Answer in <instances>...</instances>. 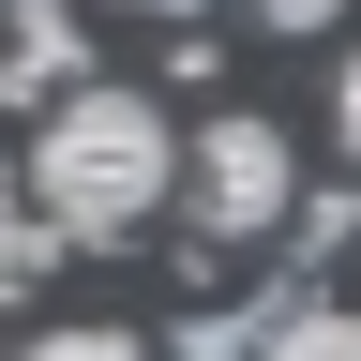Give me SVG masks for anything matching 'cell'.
<instances>
[{"instance_id":"obj_8","label":"cell","mask_w":361,"mask_h":361,"mask_svg":"<svg viewBox=\"0 0 361 361\" xmlns=\"http://www.w3.org/2000/svg\"><path fill=\"white\" fill-rule=\"evenodd\" d=\"M331 151H346V166H361V61H346V75H331Z\"/></svg>"},{"instance_id":"obj_3","label":"cell","mask_w":361,"mask_h":361,"mask_svg":"<svg viewBox=\"0 0 361 361\" xmlns=\"http://www.w3.org/2000/svg\"><path fill=\"white\" fill-rule=\"evenodd\" d=\"M61 90H90L75 0H16V16H0V106H61Z\"/></svg>"},{"instance_id":"obj_9","label":"cell","mask_w":361,"mask_h":361,"mask_svg":"<svg viewBox=\"0 0 361 361\" xmlns=\"http://www.w3.org/2000/svg\"><path fill=\"white\" fill-rule=\"evenodd\" d=\"M135 16H196V0H135Z\"/></svg>"},{"instance_id":"obj_2","label":"cell","mask_w":361,"mask_h":361,"mask_svg":"<svg viewBox=\"0 0 361 361\" xmlns=\"http://www.w3.org/2000/svg\"><path fill=\"white\" fill-rule=\"evenodd\" d=\"M180 196H196L211 241H271V226H301V151H286V121L226 106V121L196 135V166H180Z\"/></svg>"},{"instance_id":"obj_5","label":"cell","mask_w":361,"mask_h":361,"mask_svg":"<svg viewBox=\"0 0 361 361\" xmlns=\"http://www.w3.org/2000/svg\"><path fill=\"white\" fill-rule=\"evenodd\" d=\"M256 361H361V301H286Z\"/></svg>"},{"instance_id":"obj_4","label":"cell","mask_w":361,"mask_h":361,"mask_svg":"<svg viewBox=\"0 0 361 361\" xmlns=\"http://www.w3.org/2000/svg\"><path fill=\"white\" fill-rule=\"evenodd\" d=\"M45 271H61V226H45L30 166H0V301H16V286H45Z\"/></svg>"},{"instance_id":"obj_7","label":"cell","mask_w":361,"mask_h":361,"mask_svg":"<svg viewBox=\"0 0 361 361\" xmlns=\"http://www.w3.org/2000/svg\"><path fill=\"white\" fill-rule=\"evenodd\" d=\"M241 16H256L271 45H316V30H331V16H346V0H241Z\"/></svg>"},{"instance_id":"obj_1","label":"cell","mask_w":361,"mask_h":361,"mask_svg":"<svg viewBox=\"0 0 361 361\" xmlns=\"http://www.w3.org/2000/svg\"><path fill=\"white\" fill-rule=\"evenodd\" d=\"M180 166H196V135H180L151 90H121V75H90V90H61V106L30 121V196H45L61 241H135V226H166Z\"/></svg>"},{"instance_id":"obj_6","label":"cell","mask_w":361,"mask_h":361,"mask_svg":"<svg viewBox=\"0 0 361 361\" xmlns=\"http://www.w3.org/2000/svg\"><path fill=\"white\" fill-rule=\"evenodd\" d=\"M16 361H151V346H135V331H30Z\"/></svg>"}]
</instances>
